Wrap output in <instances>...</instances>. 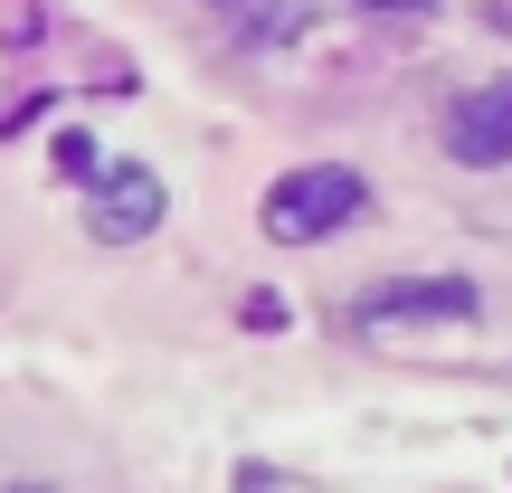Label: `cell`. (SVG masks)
Segmentation results:
<instances>
[{
    "instance_id": "obj_1",
    "label": "cell",
    "mask_w": 512,
    "mask_h": 493,
    "mask_svg": "<svg viewBox=\"0 0 512 493\" xmlns=\"http://www.w3.org/2000/svg\"><path fill=\"white\" fill-rule=\"evenodd\" d=\"M361 209H370L361 171H342V162H313V171H285V181L266 190V238H285V247H313V238H332V228H351Z\"/></svg>"
},
{
    "instance_id": "obj_5",
    "label": "cell",
    "mask_w": 512,
    "mask_h": 493,
    "mask_svg": "<svg viewBox=\"0 0 512 493\" xmlns=\"http://www.w3.org/2000/svg\"><path fill=\"white\" fill-rule=\"evenodd\" d=\"M361 10H437V0H361Z\"/></svg>"
},
{
    "instance_id": "obj_6",
    "label": "cell",
    "mask_w": 512,
    "mask_h": 493,
    "mask_svg": "<svg viewBox=\"0 0 512 493\" xmlns=\"http://www.w3.org/2000/svg\"><path fill=\"white\" fill-rule=\"evenodd\" d=\"M10 493H48V484H10Z\"/></svg>"
},
{
    "instance_id": "obj_2",
    "label": "cell",
    "mask_w": 512,
    "mask_h": 493,
    "mask_svg": "<svg viewBox=\"0 0 512 493\" xmlns=\"http://www.w3.org/2000/svg\"><path fill=\"white\" fill-rule=\"evenodd\" d=\"M446 143H456L465 171H494L512 162V76H494V86H475L456 105V124H446Z\"/></svg>"
},
{
    "instance_id": "obj_4",
    "label": "cell",
    "mask_w": 512,
    "mask_h": 493,
    "mask_svg": "<svg viewBox=\"0 0 512 493\" xmlns=\"http://www.w3.org/2000/svg\"><path fill=\"white\" fill-rule=\"evenodd\" d=\"M361 313L370 323H456V313H475V285H456V275H399Z\"/></svg>"
},
{
    "instance_id": "obj_3",
    "label": "cell",
    "mask_w": 512,
    "mask_h": 493,
    "mask_svg": "<svg viewBox=\"0 0 512 493\" xmlns=\"http://www.w3.org/2000/svg\"><path fill=\"white\" fill-rule=\"evenodd\" d=\"M86 190H95V238H114V247L143 238V228L162 219V181H152L143 162H105Z\"/></svg>"
}]
</instances>
